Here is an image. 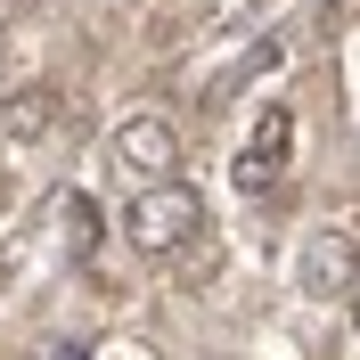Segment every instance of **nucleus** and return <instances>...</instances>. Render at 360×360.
<instances>
[{"label": "nucleus", "instance_id": "f257e3e1", "mask_svg": "<svg viewBox=\"0 0 360 360\" xmlns=\"http://www.w3.org/2000/svg\"><path fill=\"white\" fill-rule=\"evenodd\" d=\"M197 229H205V197L188 180H148L131 197V213H123V238H131L139 254H180Z\"/></svg>", "mask_w": 360, "mask_h": 360}, {"label": "nucleus", "instance_id": "f03ea898", "mask_svg": "<svg viewBox=\"0 0 360 360\" xmlns=\"http://www.w3.org/2000/svg\"><path fill=\"white\" fill-rule=\"evenodd\" d=\"M303 287H311L319 303L360 295V238H352L344 221H319L311 238H303Z\"/></svg>", "mask_w": 360, "mask_h": 360}, {"label": "nucleus", "instance_id": "7ed1b4c3", "mask_svg": "<svg viewBox=\"0 0 360 360\" xmlns=\"http://www.w3.org/2000/svg\"><path fill=\"white\" fill-rule=\"evenodd\" d=\"M58 123H66V98H58L49 82H25V90L0 98V148H41Z\"/></svg>", "mask_w": 360, "mask_h": 360}, {"label": "nucleus", "instance_id": "20e7f679", "mask_svg": "<svg viewBox=\"0 0 360 360\" xmlns=\"http://www.w3.org/2000/svg\"><path fill=\"white\" fill-rule=\"evenodd\" d=\"M115 156H123V172H139V180H172L180 172V139H172V123H156V115H131V123L115 131Z\"/></svg>", "mask_w": 360, "mask_h": 360}, {"label": "nucleus", "instance_id": "39448f33", "mask_svg": "<svg viewBox=\"0 0 360 360\" xmlns=\"http://www.w3.org/2000/svg\"><path fill=\"white\" fill-rule=\"evenodd\" d=\"M270 66H278V41H262V49H246V58H238V66L221 74V82H205V107H221V98H238V90H246V82H262Z\"/></svg>", "mask_w": 360, "mask_h": 360}, {"label": "nucleus", "instance_id": "423d86ee", "mask_svg": "<svg viewBox=\"0 0 360 360\" xmlns=\"http://www.w3.org/2000/svg\"><path fill=\"white\" fill-rule=\"evenodd\" d=\"M254 156H270L278 172H287V148H295V115L287 107H262V123H254V139H246Z\"/></svg>", "mask_w": 360, "mask_h": 360}, {"label": "nucleus", "instance_id": "0eeeda50", "mask_svg": "<svg viewBox=\"0 0 360 360\" xmlns=\"http://www.w3.org/2000/svg\"><path fill=\"white\" fill-rule=\"evenodd\" d=\"M58 221H66V254L98 246V205H90V197H58Z\"/></svg>", "mask_w": 360, "mask_h": 360}, {"label": "nucleus", "instance_id": "6e6552de", "mask_svg": "<svg viewBox=\"0 0 360 360\" xmlns=\"http://www.w3.org/2000/svg\"><path fill=\"white\" fill-rule=\"evenodd\" d=\"M254 8H262V0H205V17H213V25H246Z\"/></svg>", "mask_w": 360, "mask_h": 360}, {"label": "nucleus", "instance_id": "1a4fd4ad", "mask_svg": "<svg viewBox=\"0 0 360 360\" xmlns=\"http://www.w3.org/2000/svg\"><path fill=\"white\" fill-rule=\"evenodd\" d=\"M49 360H90V352H82V344H58V352H49Z\"/></svg>", "mask_w": 360, "mask_h": 360}, {"label": "nucleus", "instance_id": "9d476101", "mask_svg": "<svg viewBox=\"0 0 360 360\" xmlns=\"http://www.w3.org/2000/svg\"><path fill=\"white\" fill-rule=\"evenodd\" d=\"M352 328H360V295H352Z\"/></svg>", "mask_w": 360, "mask_h": 360}]
</instances>
